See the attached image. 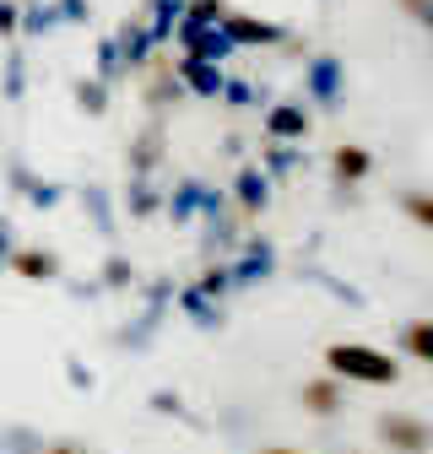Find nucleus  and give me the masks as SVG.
I'll list each match as a JSON object with an SVG mask.
<instances>
[{
	"label": "nucleus",
	"mask_w": 433,
	"mask_h": 454,
	"mask_svg": "<svg viewBox=\"0 0 433 454\" xmlns=\"http://www.w3.org/2000/svg\"><path fill=\"white\" fill-rule=\"evenodd\" d=\"M336 174H342V179H363V174H368V152H363V146H342V152H336Z\"/></svg>",
	"instance_id": "39448f33"
},
{
	"label": "nucleus",
	"mask_w": 433,
	"mask_h": 454,
	"mask_svg": "<svg viewBox=\"0 0 433 454\" xmlns=\"http://www.w3.org/2000/svg\"><path fill=\"white\" fill-rule=\"evenodd\" d=\"M17 270H28V276H49L54 265H49L43 254H22V260H17Z\"/></svg>",
	"instance_id": "0eeeda50"
},
{
	"label": "nucleus",
	"mask_w": 433,
	"mask_h": 454,
	"mask_svg": "<svg viewBox=\"0 0 433 454\" xmlns=\"http://www.w3.org/2000/svg\"><path fill=\"white\" fill-rule=\"evenodd\" d=\"M265 454H293V449H265Z\"/></svg>",
	"instance_id": "1a4fd4ad"
},
{
	"label": "nucleus",
	"mask_w": 433,
	"mask_h": 454,
	"mask_svg": "<svg viewBox=\"0 0 433 454\" xmlns=\"http://www.w3.org/2000/svg\"><path fill=\"white\" fill-rule=\"evenodd\" d=\"M271 125H277V130H303V120H298V114H277Z\"/></svg>",
	"instance_id": "6e6552de"
},
{
	"label": "nucleus",
	"mask_w": 433,
	"mask_h": 454,
	"mask_svg": "<svg viewBox=\"0 0 433 454\" xmlns=\"http://www.w3.org/2000/svg\"><path fill=\"white\" fill-rule=\"evenodd\" d=\"M379 438L390 449H401V454H428V443H433V433L422 422H412V417H385L379 422Z\"/></svg>",
	"instance_id": "f03ea898"
},
{
	"label": "nucleus",
	"mask_w": 433,
	"mask_h": 454,
	"mask_svg": "<svg viewBox=\"0 0 433 454\" xmlns=\"http://www.w3.org/2000/svg\"><path fill=\"white\" fill-rule=\"evenodd\" d=\"M325 363H331L342 379H358V384H396V363L385 352H374V347H331Z\"/></svg>",
	"instance_id": "f257e3e1"
},
{
	"label": "nucleus",
	"mask_w": 433,
	"mask_h": 454,
	"mask_svg": "<svg viewBox=\"0 0 433 454\" xmlns=\"http://www.w3.org/2000/svg\"><path fill=\"white\" fill-rule=\"evenodd\" d=\"M406 211H412L417 222H428V227H433V200H428V195H406Z\"/></svg>",
	"instance_id": "423d86ee"
},
{
	"label": "nucleus",
	"mask_w": 433,
	"mask_h": 454,
	"mask_svg": "<svg viewBox=\"0 0 433 454\" xmlns=\"http://www.w3.org/2000/svg\"><path fill=\"white\" fill-rule=\"evenodd\" d=\"M406 352H412V357H422V363H433V325H428V319L406 325Z\"/></svg>",
	"instance_id": "7ed1b4c3"
},
{
	"label": "nucleus",
	"mask_w": 433,
	"mask_h": 454,
	"mask_svg": "<svg viewBox=\"0 0 433 454\" xmlns=\"http://www.w3.org/2000/svg\"><path fill=\"white\" fill-rule=\"evenodd\" d=\"M60 454H71V449H60Z\"/></svg>",
	"instance_id": "9d476101"
},
{
	"label": "nucleus",
	"mask_w": 433,
	"mask_h": 454,
	"mask_svg": "<svg viewBox=\"0 0 433 454\" xmlns=\"http://www.w3.org/2000/svg\"><path fill=\"white\" fill-rule=\"evenodd\" d=\"M303 401H309L314 411H336V406H342V389H336L331 379H319V384H309V389H303Z\"/></svg>",
	"instance_id": "20e7f679"
}]
</instances>
